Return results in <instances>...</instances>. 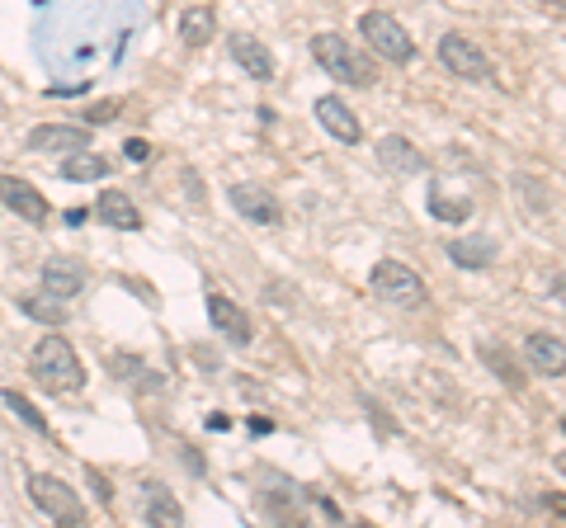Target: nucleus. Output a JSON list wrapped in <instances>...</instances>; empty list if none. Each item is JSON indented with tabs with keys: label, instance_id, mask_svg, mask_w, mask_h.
<instances>
[{
	"label": "nucleus",
	"instance_id": "obj_1",
	"mask_svg": "<svg viewBox=\"0 0 566 528\" xmlns=\"http://www.w3.org/2000/svg\"><path fill=\"white\" fill-rule=\"evenodd\" d=\"M29 378L43 387V392L52 396H71L85 387V368L81 359H76V349H71L67 335H43L34 345V354H29Z\"/></svg>",
	"mask_w": 566,
	"mask_h": 528
},
{
	"label": "nucleus",
	"instance_id": "obj_2",
	"mask_svg": "<svg viewBox=\"0 0 566 528\" xmlns=\"http://www.w3.org/2000/svg\"><path fill=\"white\" fill-rule=\"evenodd\" d=\"M312 57L321 62V71L326 76H335L340 85H373V62L368 57H359V48H354L345 33H335V29H326V33H312Z\"/></svg>",
	"mask_w": 566,
	"mask_h": 528
},
{
	"label": "nucleus",
	"instance_id": "obj_3",
	"mask_svg": "<svg viewBox=\"0 0 566 528\" xmlns=\"http://www.w3.org/2000/svg\"><path fill=\"white\" fill-rule=\"evenodd\" d=\"M359 33H364V43L383 62L392 66H411L416 62V38L406 33V24H401L397 15H387V10H364L359 15Z\"/></svg>",
	"mask_w": 566,
	"mask_h": 528
},
{
	"label": "nucleus",
	"instance_id": "obj_4",
	"mask_svg": "<svg viewBox=\"0 0 566 528\" xmlns=\"http://www.w3.org/2000/svg\"><path fill=\"white\" fill-rule=\"evenodd\" d=\"M368 283H373V297H383L387 307H401V312H416V307H425V297H430L425 279L401 260H378Z\"/></svg>",
	"mask_w": 566,
	"mask_h": 528
},
{
	"label": "nucleus",
	"instance_id": "obj_5",
	"mask_svg": "<svg viewBox=\"0 0 566 528\" xmlns=\"http://www.w3.org/2000/svg\"><path fill=\"white\" fill-rule=\"evenodd\" d=\"M29 500H34L48 519H57V524H71V528L85 524L81 495L71 491L62 477H52V472H34V477H29Z\"/></svg>",
	"mask_w": 566,
	"mask_h": 528
},
{
	"label": "nucleus",
	"instance_id": "obj_6",
	"mask_svg": "<svg viewBox=\"0 0 566 528\" xmlns=\"http://www.w3.org/2000/svg\"><path fill=\"white\" fill-rule=\"evenodd\" d=\"M439 62H444V71H453L458 81H472V85H486L496 76L491 57H486L467 33H444V38H439Z\"/></svg>",
	"mask_w": 566,
	"mask_h": 528
},
{
	"label": "nucleus",
	"instance_id": "obj_7",
	"mask_svg": "<svg viewBox=\"0 0 566 528\" xmlns=\"http://www.w3.org/2000/svg\"><path fill=\"white\" fill-rule=\"evenodd\" d=\"M232 208L255 227H283V198L265 184H232Z\"/></svg>",
	"mask_w": 566,
	"mask_h": 528
},
{
	"label": "nucleus",
	"instance_id": "obj_8",
	"mask_svg": "<svg viewBox=\"0 0 566 528\" xmlns=\"http://www.w3.org/2000/svg\"><path fill=\"white\" fill-rule=\"evenodd\" d=\"M0 203H5L19 222H34V227H43L52 217V203L38 194V184H29L24 175H0Z\"/></svg>",
	"mask_w": 566,
	"mask_h": 528
},
{
	"label": "nucleus",
	"instance_id": "obj_9",
	"mask_svg": "<svg viewBox=\"0 0 566 528\" xmlns=\"http://www.w3.org/2000/svg\"><path fill=\"white\" fill-rule=\"evenodd\" d=\"M312 109H317V123L331 132L335 142H345V147H359V142H364V123H359V114H354L340 95H321Z\"/></svg>",
	"mask_w": 566,
	"mask_h": 528
},
{
	"label": "nucleus",
	"instance_id": "obj_10",
	"mask_svg": "<svg viewBox=\"0 0 566 528\" xmlns=\"http://www.w3.org/2000/svg\"><path fill=\"white\" fill-rule=\"evenodd\" d=\"M38 279H43V288H48L52 297H81V288L90 283V269H85L81 260H71V255H52V260H43V269H38Z\"/></svg>",
	"mask_w": 566,
	"mask_h": 528
},
{
	"label": "nucleus",
	"instance_id": "obj_11",
	"mask_svg": "<svg viewBox=\"0 0 566 528\" xmlns=\"http://www.w3.org/2000/svg\"><path fill=\"white\" fill-rule=\"evenodd\" d=\"M208 321H213V330L227 345H250V335H255L246 307H236L232 297H222V293H208Z\"/></svg>",
	"mask_w": 566,
	"mask_h": 528
},
{
	"label": "nucleus",
	"instance_id": "obj_12",
	"mask_svg": "<svg viewBox=\"0 0 566 528\" xmlns=\"http://www.w3.org/2000/svg\"><path fill=\"white\" fill-rule=\"evenodd\" d=\"M24 147L29 151H76V147H95V137H90V128H76V123H38V128H29Z\"/></svg>",
	"mask_w": 566,
	"mask_h": 528
},
{
	"label": "nucleus",
	"instance_id": "obj_13",
	"mask_svg": "<svg viewBox=\"0 0 566 528\" xmlns=\"http://www.w3.org/2000/svg\"><path fill=\"white\" fill-rule=\"evenodd\" d=\"M524 359H529L533 373L562 378L566 373V340H557V335H548V330H533L529 340H524Z\"/></svg>",
	"mask_w": 566,
	"mask_h": 528
},
{
	"label": "nucleus",
	"instance_id": "obj_14",
	"mask_svg": "<svg viewBox=\"0 0 566 528\" xmlns=\"http://www.w3.org/2000/svg\"><path fill=\"white\" fill-rule=\"evenodd\" d=\"M232 57H236V66H246L250 81H260V85L274 81V52L255 33H232Z\"/></svg>",
	"mask_w": 566,
	"mask_h": 528
},
{
	"label": "nucleus",
	"instance_id": "obj_15",
	"mask_svg": "<svg viewBox=\"0 0 566 528\" xmlns=\"http://www.w3.org/2000/svg\"><path fill=\"white\" fill-rule=\"evenodd\" d=\"M378 161H383V170H392V175H420L425 170V151L411 147V137H401V132H387L383 142H378Z\"/></svg>",
	"mask_w": 566,
	"mask_h": 528
},
{
	"label": "nucleus",
	"instance_id": "obj_16",
	"mask_svg": "<svg viewBox=\"0 0 566 528\" xmlns=\"http://www.w3.org/2000/svg\"><path fill=\"white\" fill-rule=\"evenodd\" d=\"M95 217H100L104 227L114 231H137L142 227V213H137V203L123 189H100V198H95Z\"/></svg>",
	"mask_w": 566,
	"mask_h": 528
},
{
	"label": "nucleus",
	"instance_id": "obj_17",
	"mask_svg": "<svg viewBox=\"0 0 566 528\" xmlns=\"http://www.w3.org/2000/svg\"><path fill=\"white\" fill-rule=\"evenodd\" d=\"M444 255H449L458 269H486V264L500 255V246L491 236H453L449 246H444Z\"/></svg>",
	"mask_w": 566,
	"mask_h": 528
},
{
	"label": "nucleus",
	"instance_id": "obj_18",
	"mask_svg": "<svg viewBox=\"0 0 566 528\" xmlns=\"http://www.w3.org/2000/svg\"><path fill=\"white\" fill-rule=\"evenodd\" d=\"M15 307L29 316V321H38V326H48V330L67 326V302H62V297H52L48 288H43V293H19Z\"/></svg>",
	"mask_w": 566,
	"mask_h": 528
},
{
	"label": "nucleus",
	"instance_id": "obj_19",
	"mask_svg": "<svg viewBox=\"0 0 566 528\" xmlns=\"http://www.w3.org/2000/svg\"><path fill=\"white\" fill-rule=\"evenodd\" d=\"M109 175V161H104L95 147H76L62 156V180H76V184H95Z\"/></svg>",
	"mask_w": 566,
	"mask_h": 528
},
{
	"label": "nucleus",
	"instance_id": "obj_20",
	"mask_svg": "<svg viewBox=\"0 0 566 528\" xmlns=\"http://www.w3.org/2000/svg\"><path fill=\"white\" fill-rule=\"evenodd\" d=\"M213 33H217L213 5H189V10L180 15V43H184V48H208V43H213Z\"/></svg>",
	"mask_w": 566,
	"mask_h": 528
},
{
	"label": "nucleus",
	"instance_id": "obj_21",
	"mask_svg": "<svg viewBox=\"0 0 566 528\" xmlns=\"http://www.w3.org/2000/svg\"><path fill=\"white\" fill-rule=\"evenodd\" d=\"M142 491H147V510H142V519H147V524H184L180 500H175V495H170L161 481H147Z\"/></svg>",
	"mask_w": 566,
	"mask_h": 528
},
{
	"label": "nucleus",
	"instance_id": "obj_22",
	"mask_svg": "<svg viewBox=\"0 0 566 528\" xmlns=\"http://www.w3.org/2000/svg\"><path fill=\"white\" fill-rule=\"evenodd\" d=\"M482 359H486V368H491V373H496V378L510 387V392H524V382H529V378L519 373V363L510 359V354H505L496 340H486V345H482Z\"/></svg>",
	"mask_w": 566,
	"mask_h": 528
},
{
	"label": "nucleus",
	"instance_id": "obj_23",
	"mask_svg": "<svg viewBox=\"0 0 566 528\" xmlns=\"http://www.w3.org/2000/svg\"><path fill=\"white\" fill-rule=\"evenodd\" d=\"M0 401H5V406H10V411H15L19 420H24V425L34 429V434H52V425L43 420V415H38V406L29 401V396H19L15 387H5V392H0Z\"/></svg>",
	"mask_w": 566,
	"mask_h": 528
},
{
	"label": "nucleus",
	"instance_id": "obj_24",
	"mask_svg": "<svg viewBox=\"0 0 566 528\" xmlns=\"http://www.w3.org/2000/svg\"><path fill=\"white\" fill-rule=\"evenodd\" d=\"M81 114H85V123H114V118L123 114V104H118V99H100V104H90Z\"/></svg>",
	"mask_w": 566,
	"mask_h": 528
},
{
	"label": "nucleus",
	"instance_id": "obj_25",
	"mask_svg": "<svg viewBox=\"0 0 566 528\" xmlns=\"http://www.w3.org/2000/svg\"><path fill=\"white\" fill-rule=\"evenodd\" d=\"M430 213H439V217H453V222H463L472 208L467 203H444V198H430Z\"/></svg>",
	"mask_w": 566,
	"mask_h": 528
},
{
	"label": "nucleus",
	"instance_id": "obj_26",
	"mask_svg": "<svg viewBox=\"0 0 566 528\" xmlns=\"http://www.w3.org/2000/svg\"><path fill=\"white\" fill-rule=\"evenodd\" d=\"M123 156H128V161H147L151 142H147V137H128V142H123Z\"/></svg>",
	"mask_w": 566,
	"mask_h": 528
},
{
	"label": "nucleus",
	"instance_id": "obj_27",
	"mask_svg": "<svg viewBox=\"0 0 566 528\" xmlns=\"http://www.w3.org/2000/svg\"><path fill=\"white\" fill-rule=\"evenodd\" d=\"M85 477H90V486L100 491V500H104V505H114V491H109V481H104V472H95V467H90Z\"/></svg>",
	"mask_w": 566,
	"mask_h": 528
},
{
	"label": "nucleus",
	"instance_id": "obj_28",
	"mask_svg": "<svg viewBox=\"0 0 566 528\" xmlns=\"http://www.w3.org/2000/svg\"><path fill=\"white\" fill-rule=\"evenodd\" d=\"M543 505H548L552 514H562V519H566V495H543Z\"/></svg>",
	"mask_w": 566,
	"mask_h": 528
},
{
	"label": "nucleus",
	"instance_id": "obj_29",
	"mask_svg": "<svg viewBox=\"0 0 566 528\" xmlns=\"http://www.w3.org/2000/svg\"><path fill=\"white\" fill-rule=\"evenodd\" d=\"M552 293H557V297L566 302V279H552Z\"/></svg>",
	"mask_w": 566,
	"mask_h": 528
},
{
	"label": "nucleus",
	"instance_id": "obj_30",
	"mask_svg": "<svg viewBox=\"0 0 566 528\" xmlns=\"http://www.w3.org/2000/svg\"><path fill=\"white\" fill-rule=\"evenodd\" d=\"M552 462H557V472H562V477H566V448H562V453H557V458H552Z\"/></svg>",
	"mask_w": 566,
	"mask_h": 528
},
{
	"label": "nucleus",
	"instance_id": "obj_31",
	"mask_svg": "<svg viewBox=\"0 0 566 528\" xmlns=\"http://www.w3.org/2000/svg\"><path fill=\"white\" fill-rule=\"evenodd\" d=\"M543 5H552V10H566V0H543Z\"/></svg>",
	"mask_w": 566,
	"mask_h": 528
}]
</instances>
